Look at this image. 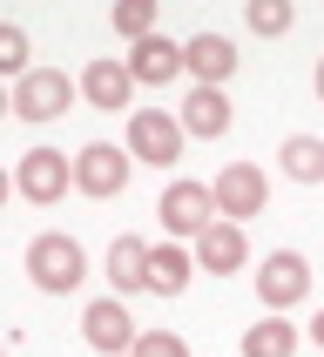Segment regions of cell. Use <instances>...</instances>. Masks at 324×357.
Segmentation results:
<instances>
[{"label":"cell","mask_w":324,"mask_h":357,"mask_svg":"<svg viewBox=\"0 0 324 357\" xmlns=\"http://www.w3.org/2000/svg\"><path fill=\"white\" fill-rule=\"evenodd\" d=\"M0 115H14V95H7V88H0Z\"/></svg>","instance_id":"cell-25"},{"label":"cell","mask_w":324,"mask_h":357,"mask_svg":"<svg viewBox=\"0 0 324 357\" xmlns=\"http://www.w3.org/2000/svg\"><path fill=\"white\" fill-rule=\"evenodd\" d=\"M290 27H297V7H290V0H250V34L277 40V34H290Z\"/></svg>","instance_id":"cell-20"},{"label":"cell","mask_w":324,"mask_h":357,"mask_svg":"<svg viewBox=\"0 0 324 357\" xmlns=\"http://www.w3.org/2000/svg\"><path fill=\"white\" fill-rule=\"evenodd\" d=\"M277 169H284L290 182H324V142H318V135H284Z\"/></svg>","instance_id":"cell-17"},{"label":"cell","mask_w":324,"mask_h":357,"mask_svg":"<svg viewBox=\"0 0 324 357\" xmlns=\"http://www.w3.org/2000/svg\"><path fill=\"white\" fill-rule=\"evenodd\" d=\"M128 357H189V344H182L176 331H142Z\"/></svg>","instance_id":"cell-22"},{"label":"cell","mask_w":324,"mask_h":357,"mask_svg":"<svg viewBox=\"0 0 324 357\" xmlns=\"http://www.w3.org/2000/svg\"><path fill=\"white\" fill-rule=\"evenodd\" d=\"M128 75H135V88H169L176 75H189V68H182V40H169V34L135 40V47H128Z\"/></svg>","instance_id":"cell-11"},{"label":"cell","mask_w":324,"mask_h":357,"mask_svg":"<svg viewBox=\"0 0 324 357\" xmlns=\"http://www.w3.org/2000/svg\"><path fill=\"white\" fill-rule=\"evenodd\" d=\"M297 351V324H284V317H263L243 331V357H290Z\"/></svg>","instance_id":"cell-18"},{"label":"cell","mask_w":324,"mask_h":357,"mask_svg":"<svg viewBox=\"0 0 324 357\" xmlns=\"http://www.w3.org/2000/svg\"><path fill=\"white\" fill-rule=\"evenodd\" d=\"M7 196H14V176H7V169H0V209H7Z\"/></svg>","instance_id":"cell-23"},{"label":"cell","mask_w":324,"mask_h":357,"mask_svg":"<svg viewBox=\"0 0 324 357\" xmlns=\"http://www.w3.org/2000/svg\"><path fill=\"white\" fill-rule=\"evenodd\" d=\"M318 101H324V61H318Z\"/></svg>","instance_id":"cell-26"},{"label":"cell","mask_w":324,"mask_h":357,"mask_svg":"<svg viewBox=\"0 0 324 357\" xmlns=\"http://www.w3.org/2000/svg\"><path fill=\"white\" fill-rule=\"evenodd\" d=\"M311 337H318V344H324V310H318V317H311Z\"/></svg>","instance_id":"cell-24"},{"label":"cell","mask_w":324,"mask_h":357,"mask_svg":"<svg viewBox=\"0 0 324 357\" xmlns=\"http://www.w3.org/2000/svg\"><path fill=\"white\" fill-rule=\"evenodd\" d=\"M196 277V250H182V243H156L149 250V290L156 297H182Z\"/></svg>","instance_id":"cell-15"},{"label":"cell","mask_w":324,"mask_h":357,"mask_svg":"<svg viewBox=\"0 0 324 357\" xmlns=\"http://www.w3.org/2000/svg\"><path fill=\"white\" fill-rule=\"evenodd\" d=\"M108 20H115V34H128V47H135V40L156 34V0H122Z\"/></svg>","instance_id":"cell-21"},{"label":"cell","mask_w":324,"mask_h":357,"mask_svg":"<svg viewBox=\"0 0 324 357\" xmlns=\"http://www.w3.org/2000/svg\"><path fill=\"white\" fill-rule=\"evenodd\" d=\"M81 101L88 108H128L135 101V75H128V61H88L81 68Z\"/></svg>","instance_id":"cell-12"},{"label":"cell","mask_w":324,"mask_h":357,"mask_svg":"<svg viewBox=\"0 0 324 357\" xmlns=\"http://www.w3.org/2000/svg\"><path fill=\"white\" fill-rule=\"evenodd\" d=\"M304 297H311V263H304L297 250H270V257L257 263V303H263V317H284V310H297Z\"/></svg>","instance_id":"cell-2"},{"label":"cell","mask_w":324,"mask_h":357,"mask_svg":"<svg viewBox=\"0 0 324 357\" xmlns=\"http://www.w3.org/2000/svg\"><path fill=\"white\" fill-rule=\"evenodd\" d=\"M14 189L34 202V209H54V202L75 189V155H61V149H27L20 169H14Z\"/></svg>","instance_id":"cell-4"},{"label":"cell","mask_w":324,"mask_h":357,"mask_svg":"<svg viewBox=\"0 0 324 357\" xmlns=\"http://www.w3.org/2000/svg\"><path fill=\"white\" fill-rule=\"evenodd\" d=\"M81 81H68L61 68H34V75L14 81V115L20 121H61L68 108H75Z\"/></svg>","instance_id":"cell-5"},{"label":"cell","mask_w":324,"mask_h":357,"mask_svg":"<svg viewBox=\"0 0 324 357\" xmlns=\"http://www.w3.org/2000/svg\"><path fill=\"white\" fill-rule=\"evenodd\" d=\"M20 75H34V61H27V27L0 20V81H20Z\"/></svg>","instance_id":"cell-19"},{"label":"cell","mask_w":324,"mask_h":357,"mask_svg":"<svg viewBox=\"0 0 324 357\" xmlns=\"http://www.w3.org/2000/svg\"><path fill=\"white\" fill-rule=\"evenodd\" d=\"M156 216H162V229H169V236H189L196 243L202 229H209V222H216V196H209V182H169V189H162V202H156Z\"/></svg>","instance_id":"cell-7"},{"label":"cell","mask_w":324,"mask_h":357,"mask_svg":"<svg viewBox=\"0 0 324 357\" xmlns=\"http://www.w3.org/2000/svg\"><path fill=\"white\" fill-rule=\"evenodd\" d=\"M81 337L95 344L101 357H128V351H135V337H142V324L128 317L115 297H95L88 310H81Z\"/></svg>","instance_id":"cell-9"},{"label":"cell","mask_w":324,"mask_h":357,"mask_svg":"<svg viewBox=\"0 0 324 357\" xmlns=\"http://www.w3.org/2000/svg\"><path fill=\"white\" fill-rule=\"evenodd\" d=\"M128 176H135V155L115 149V142H88V149L75 155V189H81V196H95V202L122 196Z\"/></svg>","instance_id":"cell-6"},{"label":"cell","mask_w":324,"mask_h":357,"mask_svg":"<svg viewBox=\"0 0 324 357\" xmlns=\"http://www.w3.org/2000/svg\"><path fill=\"white\" fill-rule=\"evenodd\" d=\"M209 196H216V216L243 229L250 216H263V202H270V182H263L257 162H230V169L216 176V189H209Z\"/></svg>","instance_id":"cell-8"},{"label":"cell","mask_w":324,"mask_h":357,"mask_svg":"<svg viewBox=\"0 0 324 357\" xmlns=\"http://www.w3.org/2000/svg\"><path fill=\"white\" fill-rule=\"evenodd\" d=\"M182 135H202V142H216L230 135V121H237V108H230V95L223 88H189V101H182Z\"/></svg>","instance_id":"cell-14"},{"label":"cell","mask_w":324,"mask_h":357,"mask_svg":"<svg viewBox=\"0 0 324 357\" xmlns=\"http://www.w3.org/2000/svg\"><path fill=\"white\" fill-rule=\"evenodd\" d=\"M182 121L169 115V108H128V155L135 162H149V169H169V162H182Z\"/></svg>","instance_id":"cell-3"},{"label":"cell","mask_w":324,"mask_h":357,"mask_svg":"<svg viewBox=\"0 0 324 357\" xmlns=\"http://www.w3.org/2000/svg\"><path fill=\"white\" fill-rule=\"evenodd\" d=\"M182 68L196 75V88H223L237 75V40L230 34H189L182 40Z\"/></svg>","instance_id":"cell-10"},{"label":"cell","mask_w":324,"mask_h":357,"mask_svg":"<svg viewBox=\"0 0 324 357\" xmlns=\"http://www.w3.org/2000/svg\"><path fill=\"white\" fill-rule=\"evenodd\" d=\"M108 283H115V290H149V243L142 236H115L108 243Z\"/></svg>","instance_id":"cell-16"},{"label":"cell","mask_w":324,"mask_h":357,"mask_svg":"<svg viewBox=\"0 0 324 357\" xmlns=\"http://www.w3.org/2000/svg\"><path fill=\"white\" fill-rule=\"evenodd\" d=\"M27 277H34V290H47V297H68V290H81V277H88V250H81L75 236H61V229H40V236L27 243Z\"/></svg>","instance_id":"cell-1"},{"label":"cell","mask_w":324,"mask_h":357,"mask_svg":"<svg viewBox=\"0 0 324 357\" xmlns=\"http://www.w3.org/2000/svg\"><path fill=\"white\" fill-rule=\"evenodd\" d=\"M243 263H250V243H243V229L216 216V222L196 236V270H209V277H230V270H243Z\"/></svg>","instance_id":"cell-13"}]
</instances>
